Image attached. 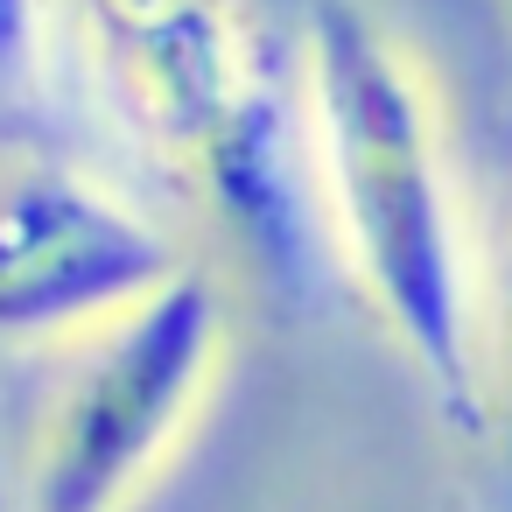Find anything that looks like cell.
Segmentation results:
<instances>
[{
	"label": "cell",
	"mask_w": 512,
	"mask_h": 512,
	"mask_svg": "<svg viewBox=\"0 0 512 512\" xmlns=\"http://www.w3.org/2000/svg\"><path fill=\"white\" fill-rule=\"evenodd\" d=\"M309 99L323 134V176L365 295L421 372L435 414L456 435H491V386L470 323V274L456 232V190L442 134L407 50L358 8H309Z\"/></svg>",
	"instance_id": "cell-1"
},
{
	"label": "cell",
	"mask_w": 512,
	"mask_h": 512,
	"mask_svg": "<svg viewBox=\"0 0 512 512\" xmlns=\"http://www.w3.org/2000/svg\"><path fill=\"white\" fill-rule=\"evenodd\" d=\"M225 344V295L176 267L155 295L85 330L36 428L29 512H127L197 414Z\"/></svg>",
	"instance_id": "cell-2"
},
{
	"label": "cell",
	"mask_w": 512,
	"mask_h": 512,
	"mask_svg": "<svg viewBox=\"0 0 512 512\" xmlns=\"http://www.w3.org/2000/svg\"><path fill=\"white\" fill-rule=\"evenodd\" d=\"M176 274V246L64 162L0 169V337L99 330Z\"/></svg>",
	"instance_id": "cell-3"
},
{
	"label": "cell",
	"mask_w": 512,
	"mask_h": 512,
	"mask_svg": "<svg viewBox=\"0 0 512 512\" xmlns=\"http://www.w3.org/2000/svg\"><path fill=\"white\" fill-rule=\"evenodd\" d=\"M127 113L225 197H253V71L232 0H78Z\"/></svg>",
	"instance_id": "cell-4"
},
{
	"label": "cell",
	"mask_w": 512,
	"mask_h": 512,
	"mask_svg": "<svg viewBox=\"0 0 512 512\" xmlns=\"http://www.w3.org/2000/svg\"><path fill=\"white\" fill-rule=\"evenodd\" d=\"M491 365H484V386H491V435H498V456H505V484H512V239H505V260H498V302H491Z\"/></svg>",
	"instance_id": "cell-5"
},
{
	"label": "cell",
	"mask_w": 512,
	"mask_h": 512,
	"mask_svg": "<svg viewBox=\"0 0 512 512\" xmlns=\"http://www.w3.org/2000/svg\"><path fill=\"white\" fill-rule=\"evenodd\" d=\"M43 50V0H0V99L36 78Z\"/></svg>",
	"instance_id": "cell-6"
}]
</instances>
